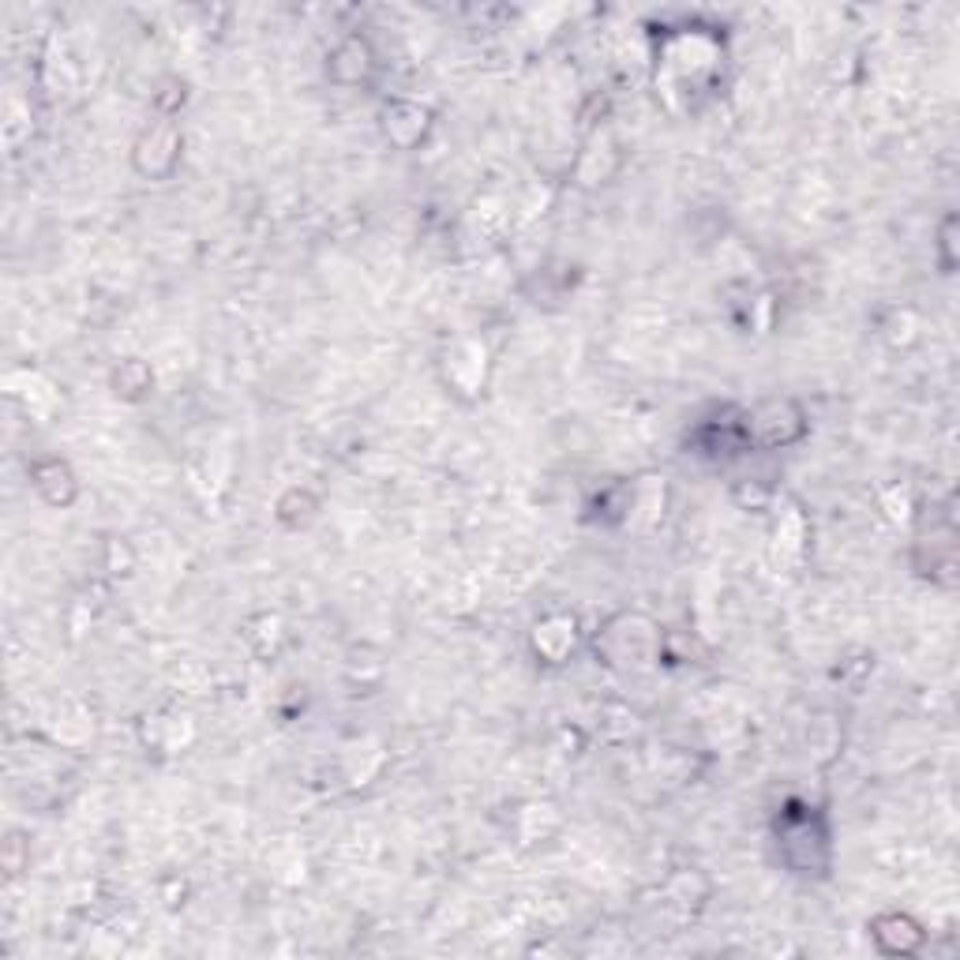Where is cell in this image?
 <instances>
[{
	"instance_id": "6",
	"label": "cell",
	"mask_w": 960,
	"mask_h": 960,
	"mask_svg": "<svg viewBox=\"0 0 960 960\" xmlns=\"http://www.w3.org/2000/svg\"><path fill=\"white\" fill-rule=\"evenodd\" d=\"M38 488L46 492L49 503H68L76 495V481L72 473H68V466H60V462H46V466H38Z\"/></svg>"
},
{
	"instance_id": "1",
	"label": "cell",
	"mask_w": 960,
	"mask_h": 960,
	"mask_svg": "<svg viewBox=\"0 0 960 960\" xmlns=\"http://www.w3.org/2000/svg\"><path fill=\"white\" fill-rule=\"evenodd\" d=\"M177 158H180V136L169 125L150 128L136 147V166L147 177H166L177 166Z\"/></svg>"
},
{
	"instance_id": "4",
	"label": "cell",
	"mask_w": 960,
	"mask_h": 960,
	"mask_svg": "<svg viewBox=\"0 0 960 960\" xmlns=\"http://www.w3.org/2000/svg\"><path fill=\"white\" fill-rule=\"evenodd\" d=\"M428 125H432L428 109H420L417 102H394L387 109V136L394 139V143L402 139V128H409V139H413V143H420Z\"/></svg>"
},
{
	"instance_id": "5",
	"label": "cell",
	"mask_w": 960,
	"mask_h": 960,
	"mask_svg": "<svg viewBox=\"0 0 960 960\" xmlns=\"http://www.w3.org/2000/svg\"><path fill=\"white\" fill-rule=\"evenodd\" d=\"M537 650L544 656H552V661L567 656L574 650V620H567V615H552V620H544L537 626Z\"/></svg>"
},
{
	"instance_id": "3",
	"label": "cell",
	"mask_w": 960,
	"mask_h": 960,
	"mask_svg": "<svg viewBox=\"0 0 960 960\" xmlns=\"http://www.w3.org/2000/svg\"><path fill=\"white\" fill-rule=\"evenodd\" d=\"M871 934L882 953H916L923 946V927L904 912H885L871 923Z\"/></svg>"
},
{
	"instance_id": "2",
	"label": "cell",
	"mask_w": 960,
	"mask_h": 960,
	"mask_svg": "<svg viewBox=\"0 0 960 960\" xmlns=\"http://www.w3.org/2000/svg\"><path fill=\"white\" fill-rule=\"evenodd\" d=\"M751 428L765 447H776V443H792L803 436V417L792 402H765L751 417Z\"/></svg>"
}]
</instances>
